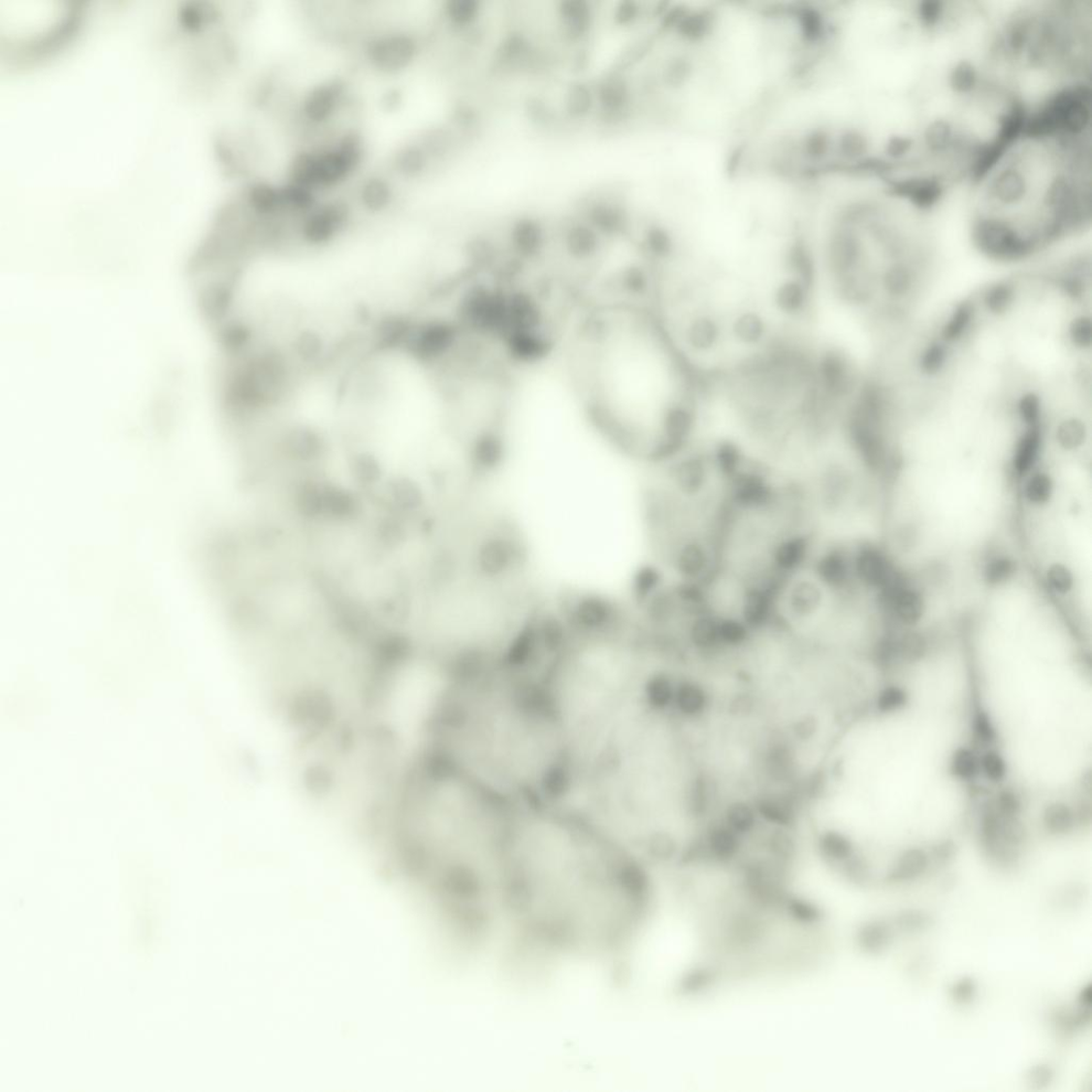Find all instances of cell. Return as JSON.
<instances>
[{"mask_svg":"<svg viewBox=\"0 0 1092 1092\" xmlns=\"http://www.w3.org/2000/svg\"><path fill=\"white\" fill-rule=\"evenodd\" d=\"M895 923L905 933L915 934L927 929L930 926L931 918L923 912L909 910V912L899 915Z\"/></svg>","mask_w":1092,"mask_h":1092,"instance_id":"cell-17","label":"cell"},{"mask_svg":"<svg viewBox=\"0 0 1092 1092\" xmlns=\"http://www.w3.org/2000/svg\"><path fill=\"white\" fill-rule=\"evenodd\" d=\"M516 810L416 755L394 779L368 830L393 867L476 939L501 915L500 877Z\"/></svg>","mask_w":1092,"mask_h":1092,"instance_id":"cell-4","label":"cell"},{"mask_svg":"<svg viewBox=\"0 0 1092 1092\" xmlns=\"http://www.w3.org/2000/svg\"><path fill=\"white\" fill-rule=\"evenodd\" d=\"M499 898L520 937L553 956H624L656 906L652 869L572 802L517 809Z\"/></svg>","mask_w":1092,"mask_h":1092,"instance_id":"cell-1","label":"cell"},{"mask_svg":"<svg viewBox=\"0 0 1092 1092\" xmlns=\"http://www.w3.org/2000/svg\"><path fill=\"white\" fill-rule=\"evenodd\" d=\"M710 694L702 684L684 680L676 683L672 709L687 719H698L710 706Z\"/></svg>","mask_w":1092,"mask_h":1092,"instance_id":"cell-12","label":"cell"},{"mask_svg":"<svg viewBox=\"0 0 1092 1092\" xmlns=\"http://www.w3.org/2000/svg\"><path fill=\"white\" fill-rule=\"evenodd\" d=\"M554 613L517 541L479 532L434 555L406 646L445 676L515 665L534 655Z\"/></svg>","mask_w":1092,"mask_h":1092,"instance_id":"cell-7","label":"cell"},{"mask_svg":"<svg viewBox=\"0 0 1092 1092\" xmlns=\"http://www.w3.org/2000/svg\"><path fill=\"white\" fill-rule=\"evenodd\" d=\"M818 727V721L815 716H804L796 722L793 731L797 738L807 741L816 735Z\"/></svg>","mask_w":1092,"mask_h":1092,"instance_id":"cell-20","label":"cell"},{"mask_svg":"<svg viewBox=\"0 0 1092 1092\" xmlns=\"http://www.w3.org/2000/svg\"><path fill=\"white\" fill-rule=\"evenodd\" d=\"M758 818L755 805L745 800H736L726 807L723 821L740 837L745 838L755 830Z\"/></svg>","mask_w":1092,"mask_h":1092,"instance_id":"cell-14","label":"cell"},{"mask_svg":"<svg viewBox=\"0 0 1092 1092\" xmlns=\"http://www.w3.org/2000/svg\"><path fill=\"white\" fill-rule=\"evenodd\" d=\"M755 807L759 818L779 828L788 827L795 819L793 802L784 795L765 796L757 801Z\"/></svg>","mask_w":1092,"mask_h":1092,"instance_id":"cell-13","label":"cell"},{"mask_svg":"<svg viewBox=\"0 0 1092 1092\" xmlns=\"http://www.w3.org/2000/svg\"><path fill=\"white\" fill-rule=\"evenodd\" d=\"M561 379L591 433L630 463L666 466L701 426L704 383L648 297H589L557 337Z\"/></svg>","mask_w":1092,"mask_h":1092,"instance_id":"cell-2","label":"cell"},{"mask_svg":"<svg viewBox=\"0 0 1092 1092\" xmlns=\"http://www.w3.org/2000/svg\"><path fill=\"white\" fill-rule=\"evenodd\" d=\"M930 850L923 846H910L897 855L885 880L893 883H905L918 880L933 864Z\"/></svg>","mask_w":1092,"mask_h":1092,"instance_id":"cell-10","label":"cell"},{"mask_svg":"<svg viewBox=\"0 0 1092 1092\" xmlns=\"http://www.w3.org/2000/svg\"><path fill=\"white\" fill-rule=\"evenodd\" d=\"M767 765L774 778L778 780L787 778L793 767V756L787 746L785 744L773 746L768 753Z\"/></svg>","mask_w":1092,"mask_h":1092,"instance_id":"cell-16","label":"cell"},{"mask_svg":"<svg viewBox=\"0 0 1092 1092\" xmlns=\"http://www.w3.org/2000/svg\"><path fill=\"white\" fill-rule=\"evenodd\" d=\"M424 755L513 809L569 796V746L531 660L438 682L421 726Z\"/></svg>","mask_w":1092,"mask_h":1092,"instance_id":"cell-5","label":"cell"},{"mask_svg":"<svg viewBox=\"0 0 1092 1092\" xmlns=\"http://www.w3.org/2000/svg\"><path fill=\"white\" fill-rule=\"evenodd\" d=\"M742 840L743 838L740 835L722 821L712 824L706 831L703 848L706 854L714 861L730 863L740 855Z\"/></svg>","mask_w":1092,"mask_h":1092,"instance_id":"cell-11","label":"cell"},{"mask_svg":"<svg viewBox=\"0 0 1092 1092\" xmlns=\"http://www.w3.org/2000/svg\"><path fill=\"white\" fill-rule=\"evenodd\" d=\"M691 794V808L697 812L702 813L705 811L706 806L709 804L710 791L709 786L705 783L704 779H698L692 786Z\"/></svg>","mask_w":1092,"mask_h":1092,"instance_id":"cell-19","label":"cell"},{"mask_svg":"<svg viewBox=\"0 0 1092 1092\" xmlns=\"http://www.w3.org/2000/svg\"><path fill=\"white\" fill-rule=\"evenodd\" d=\"M951 998L959 1005H968L977 997L978 987L973 980L963 978L950 989Z\"/></svg>","mask_w":1092,"mask_h":1092,"instance_id":"cell-18","label":"cell"},{"mask_svg":"<svg viewBox=\"0 0 1092 1092\" xmlns=\"http://www.w3.org/2000/svg\"><path fill=\"white\" fill-rule=\"evenodd\" d=\"M1052 1077V1069L1046 1065H1038L1034 1067L1029 1074L1030 1084L1037 1088H1043L1050 1084Z\"/></svg>","mask_w":1092,"mask_h":1092,"instance_id":"cell-21","label":"cell"},{"mask_svg":"<svg viewBox=\"0 0 1092 1092\" xmlns=\"http://www.w3.org/2000/svg\"><path fill=\"white\" fill-rule=\"evenodd\" d=\"M1090 98L1026 113L961 191L971 247L1011 270L1082 247L1091 230Z\"/></svg>","mask_w":1092,"mask_h":1092,"instance_id":"cell-3","label":"cell"},{"mask_svg":"<svg viewBox=\"0 0 1092 1092\" xmlns=\"http://www.w3.org/2000/svg\"><path fill=\"white\" fill-rule=\"evenodd\" d=\"M892 941V929L883 922H872L861 929V946L873 954L885 950Z\"/></svg>","mask_w":1092,"mask_h":1092,"instance_id":"cell-15","label":"cell"},{"mask_svg":"<svg viewBox=\"0 0 1092 1092\" xmlns=\"http://www.w3.org/2000/svg\"><path fill=\"white\" fill-rule=\"evenodd\" d=\"M1092 6L1046 0L993 9L986 53L995 78L1025 110L1088 87Z\"/></svg>","mask_w":1092,"mask_h":1092,"instance_id":"cell-9","label":"cell"},{"mask_svg":"<svg viewBox=\"0 0 1092 1092\" xmlns=\"http://www.w3.org/2000/svg\"><path fill=\"white\" fill-rule=\"evenodd\" d=\"M937 209L869 177H845L829 191L819 239L823 282L876 334H906L934 291L942 262Z\"/></svg>","mask_w":1092,"mask_h":1092,"instance_id":"cell-6","label":"cell"},{"mask_svg":"<svg viewBox=\"0 0 1092 1092\" xmlns=\"http://www.w3.org/2000/svg\"><path fill=\"white\" fill-rule=\"evenodd\" d=\"M658 648L640 615L588 602L556 610L532 663L570 749L572 786L647 708Z\"/></svg>","mask_w":1092,"mask_h":1092,"instance_id":"cell-8","label":"cell"}]
</instances>
